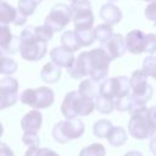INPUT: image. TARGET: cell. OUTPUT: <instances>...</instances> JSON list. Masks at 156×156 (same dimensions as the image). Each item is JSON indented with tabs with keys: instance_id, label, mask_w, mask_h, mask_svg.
<instances>
[{
	"instance_id": "6da1fadb",
	"label": "cell",
	"mask_w": 156,
	"mask_h": 156,
	"mask_svg": "<svg viewBox=\"0 0 156 156\" xmlns=\"http://www.w3.org/2000/svg\"><path fill=\"white\" fill-rule=\"evenodd\" d=\"M112 57L100 46L79 54L67 71L68 74L74 79H80L88 76L89 78L100 82L107 77Z\"/></svg>"
},
{
	"instance_id": "7a4b0ae2",
	"label": "cell",
	"mask_w": 156,
	"mask_h": 156,
	"mask_svg": "<svg viewBox=\"0 0 156 156\" xmlns=\"http://www.w3.org/2000/svg\"><path fill=\"white\" fill-rule=\"evenodd\" d=\"M128 132L135 139H146L156 132V106L139 107L130 113Z\"/></svg>"
},
{
	"instance_id": "3957f363",
	"label": "cell",
	"mask_w": 156,
	"mask_h": 156,
	"mask_svg": "<svg viewBox=\"0 0 156 156\" xmlns=\"http://www.w3.org/2000/svg\"><path fill=\"white\" fill-rule=\"evenodd\" d=\"M21 48L20 54L26 61H39L41 60L46 51V40L39 34L38 28L33 26L26 27L21 33Z\"/></svg>"
},
{
	"instance_id": "277c9868",
	"label": "cell",
	"mask_w": 156,
	"mask_h": 156,
	"mask_svg": "<svg viewBox=\"0 0 156 156\" xmlns=\"http://www.w3.org/2000/svg\"><path fill=\"white\" fill-rule=\"evenodd\" d=\"M94 108L95 100L89 96L82 95L78 90L67 93L61 105V112L68 119L85 117L90 115L94 111Z\"/></svg>"
},
{
	"instance_id": "5b68a950",
	"label": "cell",
	"mask_w": 156,
	"mask_h": 156,
	"mask_svg": "<svg viewBox=\"0 0 156 156\" xmlns=\"http://www.w3.org/2000/svg\"><path fill=\"white\" fill-rule=\"evenodd\" d=\"M130 84H132V99H133V111H134L146 105V102L152 96L154 89L147 83V76L143 69H136L132 73Z\"/></svg>"
},
{
	"instance_id": "8992f818",
	"label": "cell",
	"mask_w": 156,
	"mask_h": 156,
	"mask_svg": "<svg viewBox=\"0 0 156 156\" xmlns=\"http://www.w3.org/2000/svg\"><path fill=\"white\" fill-rule=\"evenodd\" d=\"M84 129H85L84 123L80 119L66 118L65 121H60L54 126L52 136L57 143L65 144L71 140L80 138L84 133Z\"/></svg>"
},
{
	"instance_id": "52a82bcc",
	"label": "cell",
	"mask_w": 156,
	"mask_h": 156,
	"mask_svg": "<svg viewBox=\"0 0 156 156\" xmlns=\"http://www.w3.org/2000/svg\"><path fill=\"white\" fill-rule=\"evenodd\" d=\"M55 99L54 90L49 87H39L37 89H26L21 96L20 100L22 104L32 106L33 108L40 110L46 108L52 105Z\"/></svg>"
},
{
	"instance_id": "ba28073f",
	"label": "cell",
	"mask_w": 156,
	"mask_h": 156,
	"mask_svg": "<svg viewBox=\"0 0 156 156\" xmlns=\"http://www.w3.org/2000/svg\"><path fill=\"white\" fill-rule=\"evenodd\" d=\"M100 94L113 100L132 94L130 79L124 76L107 78L100 83Z\"/></svg>"
},
{
	"instance_id": "9c48e42d",
	"label": "cell",
	"mask_w": 156,
	"mask_h": 156,
	"mask_svg": "<svg viewBox=\"0 0 156 156\" xmlns=\"http://www.w3.org/2000/svg\"><path fill=\"white\" fill-rule=\"evenodd\" d=\"M73 11V23L77 29H93L94 15L89 0H77L71 5Z\"/></svg>"
},
{
	"instance_id": "30bf717a",
	"label": "cell",
	"mask_w": 156,
	"mask_h": 156,
	"mask_svg": "<svg viewBox=\"0 0 156 156\" xmlns=\"http://www.w3.org/2000/svg\"><path fill=\"white\" fill-rule=\"evenodd\" d=\"M71 20H73V11L71 6L65 4H56L46 16L44 24L50 27L54 32H58L63 29Z\"/></svg>"
},
{
	"instance_id": "8fae6325",
	"label": "cell",
	"mask_w": 156,
	"mask_h": 156,
	"mask_svg": "<svg viewBox=\"0 0 156 156\" xmlns=\"http://www.w3.org/2000/svg\"><path fill=\"white\" fill-rule=\"evenodd\" d=\"M20 99L18 96V82L16 78L9 76L0 79V108L4 110L12 106Z\"/></svg>"
},
{
	"instance_id": "7c38bea8",
	"label": "cell",
	"mask_w": 156,
	"mask_h": 156,
	"mask_svg": "<svg viewBox=\"0 0 156 156\" xmlns=\"http://www.w3.org/2000/svg\"><path fill=\"white\" fill-rule=\"evenodd\" d=\"M0 46L2 55L15 54L21 48V37L13 35L7 24H1L0 27Z\"/></svg>"
},
{
	"instance_id": "4fadbf2b",
	"label": "cell",
	"mask_w": 156,
	"mask_h": 156,
	"mask_svg": "<svg viewBox=\"0 0 156 156\" xmlns=\"http://www.w3.org/2000/svg\"><path fill=\"white\" fill-rule=\"evenodd\" d=\"M0 22L1 24L13 23L15 26H22L27 22V16L2 0L0 2Z\"/></svg>"
},
{
	"instance_id": "5bb4252c",
	"label": "cell",
	"mask_w": 156,
	"mask_h": 156,
	"mask_svg": "<svg viewBox=\"0 0 156 156\" xmlns=\"http://www.w3.org/2000/svg\"><path fill=\"white\" fill-rule=\"evenodd\" d=\"M127 50L134 55H139L145 51L146 46V34L139 29L130 30L126 37Z\"/></svg>"
},
{
	"instance_id": "9a60e30c",
	"label": "cell",
	"mask_w": 156,
	"mask_h": 156,
	"mask_svg": "<svg viewBox=\"0 0 156 156\" xmlns=\"http://www.w3.org/2000/svg\"><path fill=\"white\" fill-rule=\"evenodd\" d=\"M101 48L112 57V60H115L126 54L127 51L126 38H123L121 34H113L110 40L101 44Z\"/></svg>"
},
{
	"instance_id": "2e32d148",
	"label": "cell",
	"mask_w": 156,
	"mask_h": 156,
	"mask_svg": "<svg viewBox=\"0 0 156 156\" xmlns=\"http://www.w3.org/2000/svg\"><path fill=\"white\" fill-rule=\"evenodd\" d=\"M50 57H51L52 62H55L60 67H66V68H69L73 65L74 60H76V57L73 55V51L66 49L62 45L54 48L50 51Z\"/></svg>"
},
{
	"instance_id": "e0dca14e",
	"label": "cell",
	"mask_w": 156,
	"mask_h": 156,
	"mask_svg": "<svg viewBox=\"0 0 156 156\" xmlns=\"http://www.w3.org/2000/svg\"><path fill=\"white\" fill-rule=\"evenodd\" d=\"M41 122H43V116L41 112H39L37 108L29 111L28 113H26L22 119H21V127L24 132H33L37 133L40 127H41Z\"/></svg>"
},
{
	"instance_id": "ac0fdd59",
	"label": "cell",
	"mask_w": 156,
	"mask_h": 156,
	"mask_svg": "<svg viewBox=\"0 0 156 156\" xmlns=\"http://www.w3.org/2000/svg\"><path fill=\"white\" fill-rule=\"evenodd\" d=\"M100 17L107 24H117L122 20V11L116 5L107 2L100 9Z\"/></svg>"
},
{
	"instance_id": "d6986e66",
	"label": "cell",
	"mask_w": 156,
	"mask_h": 156,
	"mask_svg": "<svg viewBox=\"0 0 156 156\" xmlns=\"http://www.w3.org/2000/svg\"><path fill=\"white\" fill-rule=\"evenodd\" d=\"M61 67L58 65H56L55 62H49L46 65H44V67L41 68L40 72V78L49 84H54L57 83L61 78Z\"/></svg>"
},
{
	"instance_id": "ffe728a7",
	"label": "cell",
	"mask_w": 156,
	"mask_h": 156,
	"mask_svg": "<svg viewBox=\"0 0 156 156\" xmlns=\"http://www.w3.org/2000/svg\"><path fill=\"white\" fill-rule=\"evenodd\" d=\"M99 82L91 79V78H88V79H84L80 84H79V88H78V91L82 94V95H85V96H89L91 99L95 100V98L100 94V84H98Z\"/></svg>"
},
{
	"instance_id": "44dd1931",
	"label": "cell",
	"mask_w": 156,
	"mask_h": 156,
	"mask_svg": "<svg viewBox=\"0 0 156 156\" xmlns=\"http://www.w3.org/2000/svg\"><path fill=\"white\" fill-rule=\"evenodd\" d=\"M127 139V132L122 127H112L111 132L107 135V140L112 146H122L123 144H126Z\"/></svg>"
},
{
	"instance_id": "7402d4cb",
	"label": "cell",
	"mask_w": 156,
	"mask_h": 156,
	"mask_svg": "<svg viewBox=\"0 0 156 156\" xmlns=\"http://www.w3.org/2000/svg\"><path fill=\"white\" fill-rule=\"evenodd\" d=\"M95 108L100 112V113H111L116 107H115V100L110 99L107 96H104L101 94H99L95 98Z\"/></svg>"
},
{
	"instance_id": "603a6c76",
	"label": "cell",
	"mask_w": 156,
	"mask_h": 156,
	"mask_svg": "<svg viewBox=\"0 0 156 156\" xmlns=\"http://www.w3.org/2000/svg\"><path fill=\"white\" fill-rule=\"evenodd\" d=\"M74 34H76L77 40H78L80 46H89L96 40L94 28L93 29H77V28H74Z\"/></svg>"
},
{
	"instance_id": "cb8c5ba5",
	"label": "cell",
	"mask_w": 156,
	"mask_h": 156,
	"mask_svg": "<svg viewBox=\"0 0 156 156\" xmlns=\"http://www.w3.org/2000/svg\"><path fill=\"white\" fill-rule=\"evenodd\" d=\"M61 44H62V46H65L66 49H68L73 52L80 48V45L77 40V37L74 34V30H66L61 35Z\"/></svg>"
},
{
	"instance_id": "d4e9b609",
	"label": "cell",
	"mask_w": 156,
	"mask_h": 156,
	"mask_svg": "<svg viewBox=\"0 0 156 156\" xmlns=\"http://www.w3.org/2000/svg\"><path fill=\"white\" fill-rule=\"evenodd\" d=\"M112 123L111 121H107V119H100V121H96L93 126V132H94V135L98 136V138H107L108 133L111 132L112 129Z\"/></svg>"
},
{
	"instance_id": "484cf974",
	"label": "cell",
	"mask_w": 156,
	"mask_h": 156,
	"mask_svg": "<svg viewBox=\"0 0 156 156\" xmlns=\"http://www.w3.org/2000/svg\"><path fill=\"white\" fill-rule=\"evenodd\" d=\"M94 33L96 39L102 44L106 43L107 40L111 39V37L113 35V30H112V26L104 23V24H99L96 27H94Z\"/></svg>"
},
{
	"instance_id": "4316f807",
	"label": "cell",
	"mask_w": 156,
	"mask_h": 156,
	"mask_svg": "<svg viewBox=\"0 0 156 156\" xmlns=\"http://www.w3.org/2000/svg\"><path fill=\"white\" fill-rule=\"evenodd\" d=\"M41 2V0H18V6L17 9L24 15V16H30L34 13L37 6Z\"/></svg>"
},
{
	"instance_id": "83f0119b",
	"label": "cell",
	"mask_w": 156,
	"mask_h": 156,
	"mask_svg": "<svg viewBox=\"0 0 156 156\" xmlns=\"http://www.w3.org/2000/svg\"><path fill=\"white\" fill-rule=\"evenodd\" d=\"M105 155H106L105 146L100 143L91 144V145L84 147L79 152V156H105Z\"/></svg>"
},
{
	"instance_id": "f1b7e54d",
	"label": "cell",
	"mask_w": 156,
	"mask_h": 156,
	"mask_svg": "<svg viewBox=\"0 0 156 156\" xmlns=\"http://www.w3.org/2000/svg\"><path fill=\"white\" fill-rule=\"evenodd\" d=\"M17 69V63L15 60L2 55L1 57V65H0V73L1 74H7L11 76L12 73H15Z\"/></svg>"
},
{
	"instance_id": "f546056e",
	"label": "cell",
	"mask_w": 156,
	"mask_h": 156,
	"mask_svg": "<svg viewBox=\"0 0 156 156\" xmlns=\"http://www.w3.org/2000/svg\"><path fill=\"white\" fill-rule=\"evenodd\" d=\"M143 71L146 73L147 77L156 79V57L150 55L146 56L143 61Z\"/></svg>"
},
{
	"instance_id": "4dcf8cb0",
	"label": "cell",
	"mask_w": 156,
	"mask_h": 156,
	"mask_svg": "<svg viewBox=\"0 0 156 156\" xmlns=\"http://www.w3.org/2000/svg\"><path fill=\"white\" fill-rule=\"evenodd\" d=\"M27 156H60L57 152H55L51 149H46V147H39V146H34V147H28Z\"/></svg>"
},
{
	"instance_id": "1f68e13d",
	"label": "cell",
	"mask_w": 156,
	"mask_h": 156,
	"mask_svg": "<svg viewBox=\"0 0 156 156\" xmlns=\"http://www.w3.org/2000/svg\"><path fill=\"white\" fill-rule=\"evenodd\" d=\"M22 141H23L28 147H34V146H39V144H40V138H39V135H38V133L24 132V134L22 135Z\"/></svg>"
},
{
	"instance_id": "d6a6232c",
	"label": "cell",
	"mask_w": 156,
	"mask_h": 156,
	"mask_svg": "<svg viewBox=\"0 0 156 156\" xmlns=\"http://www.w3.org/2000/svg\"><path fill=\"white\" fill-rule=\"evenodd\" d=\"M145 51H146L147 54H154V52H156V34H154V33L146 34V46H145Z\"/></svg>"
},
{
	"instance_id": "836d02e7",
	"label": "cell",
	"mask_w": 156,
	"mask_h": 156,
	"mask_svg": "<svg viewBox=\"0 0 156 156\" xmlns=\"http://www.w3.org/2000/svg\"><path fill=\"white\" fill-rule=\"evenodd\" d=\"M145 17L149 20V21H152L154 23L156 22V0L151 1L146 9H145Z\"/></svg>"
},
{
	"instance_id": "e575fe53",
	"label": "cell",
	"mask_w": 156,
	"mask_h": 156,
	"mask_svg": "<svg viewBox=\"0 0 156 156\" xmlns=\"http://www.w3.org/2000/svg\"><path fill=\"white\" fill-rule=\"evenodd\" d=\"M0 156H15L13 152H12V150L4 141L0 144Z\"/></svg>"
},
{
	"instance_id": "d590c367",
	"label": "cell",
	"mask_w": 156,
	"mask_h": 156,
	"mask_svg": "<svg viewBox=\"0 0 156 156\" xmlns=\"http://www.w3.org/2000/svg\"><path fill=\"white\" fill-rule=\"evenodd\" d=\"M150 150H151L152 155L156 156V136H152V139L150 141Z\"/></svg>"
},
{
	"instance_id": "8d00e7d4",
	"label": "cell",
	"mask_w": 156,
	"mask_h": 156,
	"mask_svg": "<svg viewBox=\"0 0 156 156\" xmlns=\"http://www.w3.org/2000/svg\"><path fill=\"white\" fill-rule=\"evenodd\" d=\"M124 156H143V154L140 151H136V150H132V151H128Z\"/></svg>"
},
{
	"instance_id": "74e56055",
	"label": "cell",
	"mask_w": 156,
	"mask_h": 156,
	"mask_svg": "<svg viewBox=\"0 0 156 156\" xmlns=\"http://www.w3.org/2000/svg\"><path fill=\"white\" fill-rule=\"evenodd\" d=\"M108 1H117V0H108Z\"/></svg>"
},
{
	"instance_id": "f35d334b",
	"label": "cell",
	"mask_w": 156,
	"mask_h": 156,
	"mask_svg": "<svg viewBox=\"0 0 156 156\" xmlns=\"http://www.w3.org/2000/svg\"><path fill=\"white\" fill-rule=\"evenodd\" d=\"M145 1H154V0H145Z\"/></svg>"
},
{
	"instance_id": "ab89813d",
	"label": "cell",
	"mask_w": 156,
	"mask_h": 156,
	"mask_svg": "<svg viewBox=\"0 0 156 156\" xmlns=\"http://www.w3.org/2000/svg\"><path fill=\"white\" fill-rule=\"evenodd\" d=\"M69 1H72V2H73V1H77V0H69Z\"/></svg>"
},
{
	"instance_id": "60d3db41",
	"label": "cell",
	"mask_w": 156,
	"mask_h": 156,
	"mask_svg": "<svg viewBox=\"0 0 156 156\" xmlns=\"http://www.w3.org/2000/svg\"><path fill=\"white\" fill-rule=\"evenodd\" d=\"M154 26H155V27H156V22H155V24H154Z\"/></svg>"
},
{
	"instance_id": "b9f144b4",
	"label": "cell",
	"mask_w": 156,
	"mask_h": 156,
	"mask_svg": "<svg viewBox=\"0 0 156 156\" xmlns=\"http://www.w3.org/2000/svg\"><path fill=\"white\" fill-rule=\"evenodd\" d=\"M26 156H27V155H26Z\"/></svg>"
}]
</instances>
